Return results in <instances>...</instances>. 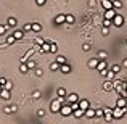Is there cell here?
<instances>
[{
	"instance_id": "obj_16",
	"label": "cell",
	"mask_w": 127,
	"mask_h": 124,
	"mask_svg": "<svg viewBox=\"0 0 127 124\" xmlns=\"http://www.w3.org/2000/svg\"><path fill=\"white\" fill-rule=\"evenodd\" d=\"M40 53H50V42H45L40 47Z\"/></svg>"
},
{
	"instance_id": "obj_7",
	"label": "cell",
	"mask_w": 127,
	"mask_h": 124,
	"mask_svg": "<svg viewBox=\"0 0 127 124\" xmlns=\"http://www.w3.org/2000/svg\"><path fill=\"white\" fill-rule=\"evenodd\" d=\"M77 100H79L77 93H69V95H68V98H66V103H68V105H71V103L77 102Z\"/></svg>"
},
{
	"instance_id": "obj_23",
	"label": "cell",
	"mask_w": 127,
	"mask_h": 124,
	"mask_svg": "<svg viewBox=\"0 0 127 124\" xmlns=\"http://www.w3.org/2000/svg\"><path fill=\"white\" fill-rule=\"evenodd\" d=\"M60 66H61V65H60V63L53 61L52 65H50V71H58V69H60Z\"/></svg>"
},
{
	"instance_id": "obj_25",
	"label": "cell",
	"mask_w": 127,
	"mask_h": 124,
	"mask_svg": "<svg viewBox=\"0 0 127 124\" xmlns=\"http://www.w3.org/2000/svg\"><path fill=\"white\" fill-rule=\"evenodd\" d=\"M26 65H28L29 69H32V68H35V66H37V63H35L34 60H28V61H26Z\"/></svg>"
},
{
	"instance_id": "obj_35",
	"label": "cell",
	"mask_w": 127,
	"mask_h": 124,
	"mask_svg": "<svg viewBox=\"0 0 127 124\" xmlns=\"http://www.w3.org/2000/svg\"><path fill=\"white\" fill-rule=\"evenodd\" d=\"M50 52H52V53H56V43L55 42H50Z\"/></svg>"
},
{
	"instance_id": "obj_52",
	"label": "cell",
	"mask_w": 127,
	"mask_h": 124,
	"mask_svg": "<svg viewBox=\"0 0 127 124\" xmlns=\"http://www.w3.org/2000/svg\"><path fill=\"white\" fill-rule=\"evenodd\" d=\"M2 89H3V87H2V85H0V90H2Z\"/></svg>"
},
{
	"instance_id": "obj_19",
	"label": "cell",
	"mask_w": 127,
	"mask_h": 124,
	"mask_svg": "<svg viewBox=\"0 0 127 124\" xmlns=\"http://www.w3.org/2000/svg\"><path fill=\"white\" fill-rule=\"evenodd\" d=\"M118 92H119V95H121L122 97V98H127V90L124 89V87H118Z\"/></svg>"
},
{
	"instance_id": "obj_8",
	"label": "cell",
	"mask_w": 127,
	"mask_h": 124,
	"mask_svg": "<svg viewBox=\"0 0 127 124\" xmlns=\"http://www.w3.org/2000/svg\"><path fill=\"white\" fill-rule=\"evenodd\" d=\"M10 97H11V92H10V90H6V89H2V90H0V98L10 100Z\"/></svg>"
},
{
	"instance_id": "obj_47",
	"label": "cell",
	"mask_w": 127,
	"mask_h": 124,
	"mask_svg": "<svg viewBox=\"0 0 127 124\" xmlns=\"http://www.w3.org/2000/svg\"><path fill=\"white\" fill-rule=\"evenodd\" d=\"M45 2H47V0H35L37 5H45Z\"/></svg>"
},
{
	"instance_id": "obj_27",
	"label": "cell",
	"mask_w": 127,
	"mask_h": 124,
	"mask_svg": "<svg viewBox=\"0 0 127 124\" xmlns=\"http://www.w3.org/2000/svg\"><path fill=\"white\" fill-rule=\"evenodd\" d=\"M121 68H122L121 65H113V66H111V71L114 73V74H118V73L121 71Z\"/></svg>"
},
{
	"instance_id": "obj_9",
	"label": "cell",
	"mask_w": 127,
	"mask_h": 124,
	"mask_svg": "<svg viewBox=\"0 0 127 124\" xmlns=\"http://www.w3.org/2000/svg\"><path fill=\"white\" fill-rule=\"evenodd\" d=\"M60 71H61L63 74H69V73H71V66H69L68 63H64V65L60 66Z\"/></svg>"
},
{
	"instance_id": "obj_24",
	"label": "cell",
	"mask_w": 127,
	"mask_h": 124,
	"mask_svg": "<svg viewBox=\"0 0 127 124\" xmlns=\"http://www.w3.org/2000/svg\"><path fill=\"white\" fill-rule=\"evenodd\" d=\"M108 58V53L105 52V50H100L98 52V60H106Z\"/></svg>"
},
{
	"instance_id": "obj_4",
	"label": "cell",
	"mask_w": 127,
	"mask_h": 124,
	"mask_svg": "<svg viewBox=\"0 0 127 124\" xmlns=\"http://www.w3.org/2000/svg\"><path fill=\"white\" fill-rule=\"evenodd\" d=\"M60 113H61L63 116H69L72 113V110H71V106H69V105H63L61 110H60Z\"/></svg>"
},
{
	"instance_id": "obj_36",
	"label": "cell",
	"mask_w": 127,
	"mask_h": 124,
	"mask_svg": "<svg viewBox=\"0 0 127 124\" xmlns=\"http://www.w3.org/2000/svg\"><path fill=\"white\" fill-rule=\"evenodd\" d=\"M15 42H16V39L13 37V36H10V37L6 39V43H8V45H11V43H15Z\"/></svg>"
},
{
	"instance_id": "obj_10",
	"label": "cell",
	"mask_w": 127,
	"mask_h": 124,
	"mask_svg": "<svg viewBox=\"0 0 127 124\" xmlns=\"http://www.w3.org/2000/svg\"><path fill=\"white\" fill-rule=\"evenodd\" d=\"M101 6L105 8V11L106 10H111L113 8V2L111 0H101Z\"/></svg>"
},
{
	"instance_id": "obj_1",
	"label": "cell",
	"mask_w": 127,
	"mask_h": 124,
	"mask_svg": "<svg viewBox=\"0 0 127 124\" xmlns=\"http://www.w3.org/2000/svg\"><path fill=\"white\" fill-rule=\"evenodd\" d=\"M127 108H119V106H116V108H113V118L114 119H121L122 116H124Z\"/></svg>"
},
{
	"instance_id": "obj_37",
	"label": "cell",
	"mask_w": 127,
	"mask_h": 124,
	"mask_svg": "<svg viewBox=\"0 0 127 124\" xmlns=\"http://www.w3.org/2000/svg\"><path fill=\"white\" fill-rule=\"evenodd\" d=\"M69 106H71V110L74 111V110H77V108H79V102H74V103H71Z\"/></svg>"
},
{
	"instance_id": "obj_11",
	"label": "cell",
	"mask_w": 127,
	"mask_h": 124,
	"mask_svg": "<svg viewBox=\"0 0 127 124\" xmlns=\"http://www.w3.org/2000/svg\"><path fill=\"white\" fill-rule=\"evenodd\" d=\"M116 106H119V108H126V106H127V98H122V97H119V98H118V103H116Z\"/></svg>"
},
{
	"instance_id": "obj_39",
	"label": "cell",
	"mask_w": 127,
	"mask_h": 124,
	"mask_svg": "<svg viewBox=\"0 0 127 124\" xmlns=\"http://www.w3.org/2000/svg\"><path fill=\"white\" fill-rule=\"evenodd\" d=\"M103 26H105V28H109V26H111V19H105V21H103Z\"/></svg>"
},
{
	"instance_id": "obj_48",
	"label": "cell",
	"mask_w": 127,
	"mask_h": 124,
	"mask_svg": "<svg viewBox=\"0 0 127 124\" xmlns=\"http://www.w3.org/2000/svg\"><path fill=\"white\" fill-rule=\"evenodd\" d=\"M37 115L42 118V116H45V111H43V110H39V111H37Z\"/></svg>"
},
{
	"instance_id": "obj_21",
	"label": "cell",
	"mask_w": 127,
	"mask_h": 124,
	"mask_svg": "<svg viewBox=\"0 0 127 124\" xmlns=\"http://www.w3.org/2000/svg\"><path fill=\"white\" fill-rule=\"evenodd\" d=\"M32 31H34V32H40L42 31V24H39V23H32Z\"/></svg>"
},
{
	"instance_id": "obj_49",
	"label": "cell",
	"mask_w": 127,
	"mask_h": 124,
	"mask_svg": "<svg viewBox=\"0 0 127 124\" xmlns=\"http://www.w3.org/2000/svg\"><path fill=\"white\" fill-rule=\"evenodd\" d=\"M108 32H109V29H108V28H105V26H103V36H106V34H108Z\"/></svg>"
},
{
	"instance_id": "obj_29",
	"label": "cell",
	"mask_w": 127,
	"mask_h": 124,
	"mask_svg": "<svg viewBox=\"0 0 127 124\" xmlns=\"http://www.w3.org/2000/svg\"><path fill=\"white\" fill-rule=\"evenodd\" d=\"M95 116H96V118H103V116H105V111H103L101 108L95 110Z\"/></svg>"
},
{
	"instance_id": "obj_42",
	"label": "cell",
	"mask_w": 127,
	"mask_h": 124,
	"mask_svg": "<svg viewBox=\"0 0 127 124\" xmlns=\"http://www.w3.org/2000/svg\"><path fill=\"white\" fill-rule=\"evenodd\" d=\"M106 78H108V79H113V78H114V73H113V71H108V73H106Z\"/></svg>"
},
{
	"instance_id": "obj_46",
	"label": "cell",
	"mask_w": 127,
	"mask_h": 124,
	"mask_svg": "<svg viewBox=\"0 0 127 124\" xmlns=\"http://www.w3.org/2000/svg\"><path fill=\"white\" fill-rule=\"evenodd\" d=\"M5 84H6V79H5V78H0V85L3 87V85H5Z\"/></svg>"
},
{
	"instance_id": "obj_43",
	"label": "cell",
	"mask_w": 127,
	"mask_h": 124,
	"mask_svg": "<svg viewBox=\"0 0 127 124\" xmlns=\"http://www.w3.org/2000/svg\"><path fill=\"white\" fill-rule=\"evenodd\" d=\"M82 50H84V52H89V50H90V45H89V43H84V45H82Z\"/></svg>"
},
{
	"instance_id": "obj_18",
	"label": "cell",
	"mask_w": 127,
	"mask_h": 124,
	"mask_svg": "<svg viewBox=\"0 0 127 124\" xmlns=\"http://www.w3.org/2000/svg\"><path fill=\"white\" fill-rule=\"evenodd\" d=\"M16 24H18L16 18H8V21H6V26H10V28H15Z\"/></svg>"
},
{
	"instance_id": "obj_44",
	"label": "cell",
	"mask_w": 127,
	"mask_h": 124,
	"mask_svg": "<svg viewBox=\"0 0 127 124\" xmlns=\"http://www.w3.org/2000/svg\"><path fill=\"white\" fill-rule=\"evenodd\" d=\"M42 74H43V73H42V69H40V68H37V69H35V76H39V78H40Z\"/></svg>"
},
{
	"instance_id": "obj_22",
	"label": "cell",
	"mask_w": 127,
	"mask_h": 124,
	"mask_svg": "<svg viewBox=\"0 0 127 124\" xmlns=\"http://www.w3.org/2000/svg\"><path fill=\"white\" fill-rule=\"evenodd\" d=\"M121 6H122V2H121V0H113V8H114V10H119Z\"/></svg>"
},
{
	"instance_id": "obj_34",
	"label": "cell",
	"mask_w": 127,
	"mask_h": 124,
	"mask_svg": "<svg viewBox=\"0 0 127 124\" xmlns=\"http://www.w3.org/2000/svg\"><path fill=\"white\" fill-rule=\"evenodd\" d=\"M3 89H6V90H10V92H11V90H13V84L10 82V81H6V84L3 85Z\"/></svg>"
},
{
	"instance_id": "obj_45",
	"label": "cell",
	"mask_w": 127,
	"mask_h": 124,
	"mask_svg": "<svg viewBox=\"0 0 127 124\" xmlns=\"http://www.w3.org/2000/svg\"><path fill=\"white\" fill-rule=\"evenodd\" d=\"M10 108H11V113H16V111H18V106H16V105H11Z\"/></svg>"
},
{
	"instance_id": "obj_28",
	"label": "cell",
	"mask_w": 127,
	"mask_h": 124,
	"mask_svg": "<svg viewBox=\"0 0 127 124\" xmlns=\"http://www.w3.org/2000/svg\"><path fill=\"white\" fill-rule=\"evenodd\" d=\"M19 71H21V73H28L29 71L28 65H26V63H21V65H19Z\"/></svg>"
},
{
	"instance_id": "obj_20",
	"label": "cell",
	"mask_w": 127,
	"mask_h": 124,
	"mask_svg": "<svg viewBox=\"0 0 127 124\" xmlns=\"http://www.w3.org/2000/svg\"><path fill=\"white\" fill-rule=\"evenodd\" d=\"M72 115H74L76 118H82V116H84V110L77 108V110H74V111H72Z\"/></svg>"
},
{
	"instance_id": "obj_33",
	"label": "cell",
	"mask_w": 127,
	"mask_h": 124,
	"mask_svg": "<svg viewBox=\"0 0 127 124\" xmlns=\"http://www.w3.org/2000/svg\"><path fill=\"white\" fill-rule=\"evenodd\" d=\"M56 93H58V97H66V93H68V92H66V89H63V87H61V89H58V92H56Z\"/></svg>"
},
{
	"instance_id": "obj_40",
	"label": "cell",
	"mask_w": 127,
	"mask_h": 124,
	"mask_svg": "<svg viewBox=\"0 0 127 124\" xmlns=\"http://www.w3.org/2000/svg\"><path fill=\"white\" fill-rule=\"evenodd\" d=\"M32 97H34V98H40V97H42V93L39 92V90H35V92L32 93Z\"/></svg>"
},
{
	"instance_id": "obj_5",
	"label": "cell",
	"mask_w": 127,
	"mask_h": 124,
	"mask_svg": "<svg viewBox=\"0 0 127 124\" xmlns=\"http://www.w3.org/2000/svg\"><path fill=\"white\" fill-rule=\"evenodd\" d=\"M116 13H118V11H116L114 8H111V10H106V11H105V19H111V21H113V18L116 16Z\"/></svg>"
},
{
	"instance_id": "obj_31",
	"label": "cell",
	"mask_w": 127,
	"mask_h": 124,
	"mask_svg": "<svg viewBox=\"0 0 127 124\" xmlns=\"http://www.w3.org/2000/svg\"><path fill=\"white\" fill-rule=\"evenodd\" d=\"M74 23V16L72 15H66V24H72Z\"/></svg>"
},
{
	"instance_id": "obj_15",
	"label": "cell",
	"mask_w": 127,
	"mask_h": 124,
	"mask_svg": "<svg viewBox=\"0 0 127 124\" xmlns=\"http://www.w3.org/2000/svg\"><path fill=\"white\" fill-rule=\"evenodd\" d=\"M11 36H13V37L16 39V41H21V39L24 37V32H23V31H15V32H13Z\"/></svg>"
},
{
	"instance_id": "obj_14",
	"label": "cell",
	"mask_w": 127,
	"mask_h": 124,
	"mask_svg": "<svg viewBox=\"0 0 127 124\" xmlns=\"http://www.w3.org/2000/svg\"><path fill=\"white\" fill-rule=\"evenodd\" d=\"M84 116H87L89 119H92V118H95V110H92V108H89V110H85L84 111Z\"/></svg>"
},
{
	"instance_id": "obj_3",
	"label": "cell",
	"mask_w": 127,
	"mask_h": 124,
	"mask_svg": "<svg viewBox=\"0 0 127 124\" xmlns=\"http://www.w3.org/2000/svg\"><path fill=\"white\" fill-rule=\"evenodd\" d=\"M103 111H105V121L106 123H111L113 119H114V118H113V110L111 108H105Z\"/></svg>"
},
{
	"instance_id": "obj_2",
	"label": "cell",
	"mask_w": 127,
	"mask_h": 124,
	"mask_svg": "<svg viewBox=\"0 0 127 124\" xmlns=\"http://www.w3.org/2000/svg\"><path fill=\"white\" fill-rule=\"evenodd\" d=\"M113 24L118 26V28H119V26H122V24H124V18H122L119 13H116V16L113 18Z\"/></svg>"
},
{
	"instance_id": "obj_38",
	"label": "cell",
	"mask_w": 127,
	"mask_h": 124,
	"mask_svg": "<svg viewBox=\"0 0 127 124\" xmlns=\"http://www.w3.org/2000/svg\"><path fill=\"white\" fill-rule=\"evenodd\" d=\"M6 32V26H3V24H0V36H3Z\"/></svg>"
},
{
	"instance_id": "obj_17",
	"label": "cell",
	"mask_w": 127,
	"mask_h": 124,
	"mask_svg": "<svg viewBox=\"0 0 127 124\" xmlns=\"http://www.w3.org/2000/svg\"><path fill=\"white\" fill-rule=\"evenodd\" d=\"M98 61H100L98 58H90V60H89V68H96Z\"/></svg>"
},
{
	"instance_id": "obj_6",
	"label": "cell",
	"mask_w": 127,
	"mask_h": 124,
	"mask_svg": "<svg viewBox=\"0 0 127 124\" xmlns=\"http://www.w3.org/2000/svg\"><path fill=\"white\" fill-rule=\"evenodd\" d=\"M79 108L84 110V111H85V110H89L90 108V102H89V100H85V98L79 100Z\"/></svg>"
},
{
	"instance_id": "obj_51",
	"label": "cell",
	"mask_w": 127,
	"mask_h": 124,
	"mask_svg": "<svg viewBox=\"0 0 127 124\" xmlns=\"http://www.w3.org/2000/svg\"><path fill=\"white\" fill-rule=\"evenodd\" d=\"M122 68H127V58L124 60V61H122Z\"/></svg>"
},
{
	"instance_id": "obj_12",
	"label": "cell",
	"mask_w": 127,
	"mask_h": 124,
	"mask_svg": "<svg viewBox=\"0 0 127 124\" xmlns=\"http://www.w3.org/2000/svg\"><path fill=\"white\" fill-rule=\"evenodd\" d=\"M106 66H108V65H106V61H105V60H100V61H98V65H96V68H95V69H98V71L101 73L103 69H106Z\"/></svg>"
},
{
	"instance_id": "obj_41",
	"label": "cell",
	"mask_w": 127,
	"mask_h": 124,
	"mask_svg": "<svg viewBox=\"0 0 127 124\" xmlns=\"http://www.w3.org/2000/svg\"><path fill=\"white\" fill-rule=\"evenodd\" d=\"M35 43H37V45H40V47H42V45H43V43H45V42H43V41H42L40 37H37V39H35Z\"/></svg>"
},
{
	"instance_id": "obj_50",
	"label": "cell",
	"mask_w": 127,
	"mask_h": 124,
	"mask_svg": "<svg viewBox=\"0 0 127 124\" xmlns=\"http://www.w3.org/2000/svg\"><path fill=\"white\" fill-rule=\"evenodd\" d=\"M3 111H5V113H11V108H10V106H5V108H3Z\"/></svg>"
},
{
	"instance_id": "obj_30",
	"label": "cell",
	"mask_w": 127,
	"mask_h": 124,
	"mask_svg": "<svg viewBox=\"0 0 127 124\" xmlns=\"http://www.w3.org/2000/svg\"><path fill=\"white\" fill-rule=\"evenodd\" d=\"M32 31V23H29V24H24L23 26V32H29Z\"/></svg>"
},
{
	"instance_id": "obj_32",
	"label": "cell",
	"mask_w": 127,
	"mask_h": 124,
	"mask_svg": "<svg viewBox=\"0 0 127 124\" xmlns=\"http://www.w3.org/2000/svg\"><path fill=\"white\" fill-rule=\"evenodd\" d=\"M113 87H114V85H113L111 82H105V85H103V89H105V90H108V92H109V90H113Z\"/></svg>"
},
{
	"instance_id": "obj_26",
	"label": "cell",
	"mask_w": 127,
	"mask_h": 124,
	"mask_svg": "<svg viewBox=\"0 0 127 124\" xmlns=\"http://www.w3.org/2000/svg\"><path fill=\"white\" fill-rule=\"evenodd\" d=\"M55 61H56V63H60V65H64V63H66V58H64L63 55H58V56H56V60H55Z\"/></svg>"
},
{
	"instance_id": "obj_13",
	"label": "cell",
	"mask_w": 127,
	"mask_h": 124,
	"mask_svg": "<svg viewBox=\"0 0 127 124\" xmlns=\"http://www.w3.org/2000/svg\"><path fill=\"white\" fill-rule=\"evenodd\" d=\"M63 23H66V15H58L55 18V24H63Z\"/></svg>"
}]
</instances>
